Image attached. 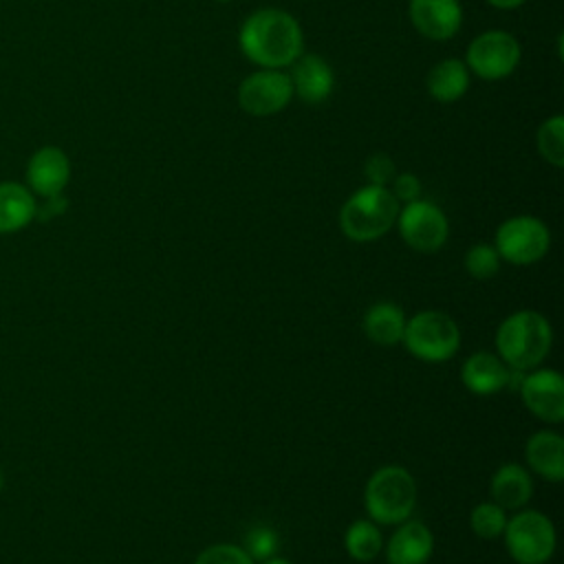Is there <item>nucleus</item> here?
Here are the masks:
<instances>
[{
    "mask_svg": "<svg viewBox=\"0 0 564 564\" xmlns=\"http://www.w3.org/2000/svg\"><path fill=\"white\" fill-rule=\"evenodd\" d=\"M238 42L245 57L262 68L291 66L304 48L300 22L275 7L253 11L242 22Z\"/></svg>",
    "mask_w": 564,
    "mask_h": 564,
    "instance_id": "f257e3e1",
    "label": "nucleus"
},
{
    "mask_svg": "<svg viewBox=\"0 0 564 564\" xmlns=\"http://www.w3.org/2000/svg\"><path fill=\"white\" fill-rule=\"evenodd\" d=\"M553 344L551 322L531 308L507 315L496 330L498 357L518 372L538 368Z\"/></svg>",
    "mask_w": 564,
    "mask_h": 564,
    "instance_id": "f03ea898",
    "label": "nucleus"
},
{
    "mask_svg": "<svg viewBox=\"0 0 564 564\" xmlns=\"http://www.w3.org/2000/svg\"><path fill=\"white\" fill-rule=\"evenodd\" d=\"M399 203L388 187L364 185L346 198L339 212V227L355 242H370L390 231L397 223Z\"/></svg>",
    "mask_w": 564,
    "mask_h": 564,
    "instance_id": "7ed1b4c3",
    "label": "nucleus"
},
{
    "mask_svg": "<svg viewBox=\"0 0 564 564\" xmlns=\"http://www.w3.org/2000/svg\"><path fill=\"white\" fill-rule=\"evenodd\" d=\"M416 505V482L401 465H383L366 482L364 507L379 524H401Z\"/></svg>",
    "mask_w": 564,
    "mask_h": 564,
    "instance_id": "20e7f679",
    "label": "nucleus"
},
{
    "mask_svg": "<svg viewBox=\"0 0 564 564\" xmlns=\"http://www.w3.org/2000/svg\"><path fill=\"white\" fill-rule=\"evenodd\" d=\"M401 344H405L412 357L427 364H441L456 355L460 346V328L454 317L443 311H419L405 319Z\"/></svg>",
    "mask_w": 564,
    "mask_h": 564,
    "instance_id": "39448f33",
    "label": "nucleus"
},
{
    "mask_svg": "<svg viewBox=\"0 0 564 564\" xmlns=\"http://www.w3.org/2000/svg\"><path fill=\"white\" fill-rule=\"evenodd\" d=\"M502 540L518 564H546L555 551V527L542 511L524 509L507 518Z\"/></svg>",
    "mask_w": 564,
    "mask_h": 564,
    "instance_id": "423d86ee",
    "label": "nucleus"
},
{
    "mask_svg": "<svg viewBox=\"0 0 564 564\" xmlns=\"http://www.w3.org/2000/svg\"><path fill=\"white\" fill-rule=\"evenodd\" d=\"M494 247L500 260H507L518 267L533 264L546 256L551 247V231L535 216H511L502 220L500 227L496 229Z\"/></svg>",
    "mask_w": 564,
    "mask_h": 564,
    "instance_id": "0eeeda50",
    "label": "nucleus"
},
{
    "mask_svg": "<svg viewBox=\"0 0 564 564\" xmlns=\"http://www.w3.org/2000/svg\"><path fill=\"white\" fill-rule=\"evenodd\" d=\"M520 53L522 51L516 35L502 29H489L469 42L465 64L469 73L478 75L480 79L496 82L509 77L516 70Z\"/></svg>",
    "mask_w": 564,
    "mask_h": 564,
    "instance_id": "6e6552de",
    "label": "nucleus"
},
{
    "mask_svg": "<svg viewBox=\"0 0 564 564\" xmlns=\"http://www.w3.org/2000/svg\"><path fill=\"white\" fill-rule=\"evenodd\" d=\"M394 225L399 227L403 242L421 253L438 251L449 236V223L443 209L423 198L399 207Z\"/></svg>",
    "mask_w": 564,
    "mask_h": 564,
    "instance_id": "1a4fd4ad",
    "label": "nucleus"
},
{
    "mask_svg": "<svg viewBox=\"0 0 564 564\" xmlns=\"http://www.w3.org/2000/svg\"><path fill=\"white\" fill-rule=\"evenodd\" d=\"M293 86L289 73L280 68H262L247 75L238 86V104L253 117H269L289 106Z\"/></svg>",
    "mask_w": 564,
    "mask_h": 564,
    "instance_id": "9d476101",
    "label": "nucleus"
},
{
    "mask_svg": "<svg viewBox=\"0 0 564 564\" xmlns=\"http://www.w3.org/2000/svg\"><path fill=\"white\" fill-rule=\"evenodd\" d=\"M524 408L544 423L564 421V379L557 370L540 368L522 375L518 383Z\"/></svg>",
    "mask_w": 564,
    "mask_h": 564,
    "instance_id": "9b49d317",
    "label": "nucleus"
},
{
    "mask_svg": "<svg viewBox=\"0 0 564 564\" xmlns=\"http://www.w3.org/2000/svg\"><path fill=\"white\" fill-rule=\"evenodd\" d=\"M26 187L42 196H57L70 181V161L66 152L57 145H42L35 150L26 163Z\"/></svg>",
    "mask_w": 564,
    "mask_h": 564,
    "instance_id": "f8f14e48",
    "label": "nucleus"
},
{
    "mask_svg": "<svg viewBox=\"0 0 564 564\" xmlns=\"http://www.w3.org/2000/svg\"><path fill=\"white\" fill-rule=\"evenodd\" d=\"M408 13L414 29L434 42L454 37L463 24V7L458 0H410Z\"/></svg>",
    "mask_w": 564,
    "mask_h": 564,
    "instance_id": "ddd939ff",
    "label": "nucleus"
},
{
    "mask_svg": "<svg viewBox=\"0 0 564 564\" xmlns=\"http://www.w3.org/2000/svg\"><path fill=\"white\" fill-rule=\"evenodd\" d=\"M463 386L478 397H489L505 390L511 381V368L494 352L480 350L469 355L460 368Z\"/></svg>",
    "mask_w": 564,
    "mask_h": 564,
    "instance_id": "4468645a",
    "label": "nucleus"
},
{
    "mask_svg": "<svg viewBox=\"0 0 564 564\" xmlns=\"http://www.w3.org/2000/svg\"><path fill=\"white\" fill-rule=\"evenodd\" d=\"M293 95L306 104H322L333 93V68L319 55H300L289 73Z\"/></svg>",
    "mask_w": 564,
    "mask_h": 564,
    "instance_id": "2eb2a0df",
    "label": "nucleus"
},
{
    "mask_svg": "<svg viewBox=\"0 0 564 564\" xmlns=\"http://www.w3.org/2000/svg\"><path fill=\"white\" fill-rule=\"evenodd\" d=\"M434 551L432 531L419 520H403L386 546L388 564H425Z\"/></svg>",
    "mask_w": 564,
    "mask_h": 564,
    "instance_id": "dca6fc26",
    "label": "nucleus"
},
{
    "mask_svg": "<svg viewBox=\"0 0 564 564\" xmlns=\"http://www.w3.org/2000/svg\"><path fill=\"white\" fill-rule=\"evenodd\" d=\"M524 460L531 471L549 482L564 478V438L553 430H538L527 438Z\"/></svg>",
    "mask_w": 564,
    "mask_h": 564,
    "instance_id": "f3484780",
    "label": "nucleus"
},
{
    "mask_svg": "<svg viewBox=\"0 0 564 564\" xmlns=\"http://www.w3.org/2000/svg\"><path fill=\"white\" fill-rule=\"evenodd\" d=\"M37 214L35 194L18 181L0 183V234H13L31 225Z\"/></svg>",
    "mask_w": 564,
    "mask_h": 564,
    "instance_id": "a211bd4d",
    "label": "nucleus"
},
{
    "mask_svg": "<svg viewBox=\"0 0 564 564\" xmlns=\"http://www.w3.org/2000/svg\"><path fill=\"white\" fill-rule=\"evenodd\" d=\"M489 491L498 507H502L505 511L507 509L513 511V509L524 507L529 502V498L533 496V480L522 465L505 463L491 476Z\"/></svg>",
    "mask_w": 564,
    "mask_h": 564,
    "instance_id": "6ab92c4d",
    "label": "nucleus"
},
{
    "mask_svg": "<svg viewBox=\"0 0 564 564\" xmlns=\"http://www.w3.org/2000/svg\"><path fill=\"white\" fill-rule=\"evenodd\" d=\"M361 328L372 344L397 346L403 339L405 313L394 302H377L364 313Z\"/></svg>",
    "mask_w": 564,
    "mask_h": 564,
    "instance_id": "aec40b11",
    "label": "nucleus"
},
{
    "mask_svg": "<svg viewBox=\"0 0 564 564\" xmlns=\"http://www.w3.org/2000/svg\"><path fill=\"white\" fill-rule=\"evenodd\" d=\"M425 86H427V93L432 95V99H436L441 104H452L467 93L469 68L463 59H456V57L441 59L430 68V73L425 77Z\"/></svg>",
    "mask_w": 564,
    "mask_h": 564,
    "instance_id": "412c9836",
    "label": "nucleus"
},
{
    "mask_svg": "<svg viewBox=\"0 0 564 564\" xmlns=\"http://www.w3.org/2000/svg\"><path fill=\"white\" fill-rule=\"evenodd\" d=\"M344 546L352 560L372 562L383 549V538L372 520H355L344 533Z\"/></svg>",
    "mask_w": 564,
    "mask_h": 564,
    "instance_id": "4be33fe9",
    "label": "nucleus"
},
{
    "mask_svg": "<svg viewBox=\"0 0 564 564\" xmlns=\"http://www.w3.org/2000/svg\"><path fill=\"white\" fill-rule=\"evenodd\" d=\"M538 150L542 159L555 167L564 165V117H549L538 130Z\"/></svg>",
    "mask_w": 564,
    "mask_h": 564,
    "instance_id": "5701e85b",
    "label": "nucleus"
},
{
    "mask_svg": "<svg viewBox=\"0 0 564 564\" xmlns=\"http://www.w3.org/2000/svg\"><path fill=\"white\" fill-rule=\"evenodd\" d=\"M507 524V511L491 502H480L469 513V527L471 531L482 540H496L502 538Z\"/></svg>",
    "mask_w": 564,
    "mask_h": 564,
    "instance_id": "b1692460",
    "label": "nucleus"
},
{
    "mask_svg": "<svg viewBox=\"0 0 564 564\" xmlns=\"http://www.w3.org/2000/svg\"><path fill=\"white\" fill-rule=\"evenodd\" d=\"M465 271L474 280H489L500 271V256L494 245L478 242L465 253Z\"/></svg>",
    "mask_w": 564,
    "mask_h": 564,
    "instance_id": "393cba45",
    "label": "nucleus"
},
{
    "mask_svg": "<svg viewBox=\"0 0 564 564\" xmlns=\"http://www.w3.org/2000/svg\"><path fill=\"white\" fill-rule=\"evenodd\" d=\"M278 546H280V540H278V533L267 527V524H253L247 529L245 538H242V549L245 553L256 562V560H267L271 555L278 553Z\"/></svg>",
    "mask_w": 564,
    "mask_h": 564,
    "instance_id": "a878e982",
    "label": "nucleus"
},
{
    "mask_svg": "<svg viewBox=\"0 0 564 564\" xmlns=\"http://www.w3.org/2000/svg\"><path fill=\"white\" fill-rule=\"evenodd\" d=\"M194 564H253L242 546L236 544H212L203 549Z\"/></svg>",
    "mask_w": 564,
    "mask_h": 564,
    "instance_id": "bb28decb",
    "label": "nucleus"
},
{
    "mask_svg": "<svg viewBox=\"0 0 564 564\" xmlns=\"http://www.w3.org/2000/svg\"><path fill=\"white\" fill-rule=\"evenodd\" d=\"M397 174L394 161L388 154H372L366 159L364 165V176L368 181V185H379V187H388L392 183Z\"/></svg>",
    "mask_w": 564,
    "mask_h": 564,
    "instance_id": "cd10ccee",
    "label": "nucleus"
},
{
    "mask_svg": "<svg viewBox=\"0 0 564 564\" xmlns=\"http://www.w3.org/2000/svg\"><path fill=\"white\" fill-rule=\"evenodd\" d=\"M392 196L397 198V203L405 205L412 203L416 198H421V181L412 174V172H403V174H394L390 187Z\"/></svg>",
    "mask_w": 564,
    "mask_h": 564,
    "instance_id": "c85d7f7f",
    "label": "nucleus"
},
{
    "mask_svg": "<svg viewBox=\"0 0 564 564\" xmlns=\"http://www.w3.org/2000/svg\"><path fill=\"white\" fill-rule=\"evenodd\" d=\"M44 200H46L44 207H37V214H35V216L51 218V216H57V214H62V212L66 209V198H64L62 194L48 196V198H44Z\"/></svg>",
    "mask_w": 564,
    "mask_h": 564,
    "instance_id": "c756f323",
    "label": "nucleus"
},
{
    "mask_svg": "<svg viewBox=\"0 0 564 564\" xmlns=\"http://www.w3.org/2000/svg\"><path fill=\"white\" fill-rule=\"evenodd\" d=\"M487 2L494 4V7H498V9H516V7L524 4L527 0H487Z\"/></svg>",
    "mask_w": 564,
    "mask_h": 564,
    "instance_id": "7c9ffc66",
    "label": "nucleus"
},
{
    "mask_svg": "<svg viewBox=\"0 0 564 564\" xmlns=\"http://www.w3.org/2000/svg\"><path fill=\"white\" fill-rule=\"evenodd\" d=\"M262 564H293V562H289L286 557H278V555H271V557L262 560Z\"/></svg>",
    "mask_w": 564,
    "mask_h": 564,
    "instance_id": "2f4dec72",
    "label": "nucleus"
},
{
    "mask_svg": "<svg viewBox=\"0 0 564 564\" xmlns=\"http://www.w3.org/2000/svg\"><path fill=\"white\" fill-rule=\"evenodd\" d=\"M0 491H2V469H0Z\"/></svg>",
    "mask_w": 564,
    "mask_h": 564,
    "instance_id": "473e14b6",
    "label": "nucleus"
},
{
    "mask_svg": "<svg viewBox=\"0 0 564 564\" xmlns=\"http://www.w3.org/2000/svg\"><path fill=\"white\" fill-rule=\"evenodd\" d=\"M218 2H231V0H218Z\"/></svg>",
    "mask_w": 564,
    "mask_h": 564,
    "instance_id": "72a5a7b5",
    "label": "nucleus"
}]
</instances>
